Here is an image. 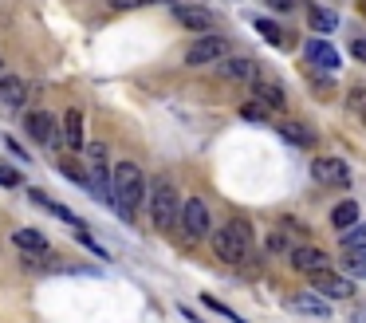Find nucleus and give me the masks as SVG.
I'll return each mask as SVG.
<instances>
[{
    "mask_svg": "<svg viewBox=\"0 0 366 323\" xmlns=\"http://www.w3.org/2000/svg\"><path fill=\"white\" fill-rule=\"evenodd\" d=\"M142 201H146V178H142V170H138V162H118L114 174H111V205H114V213H118L122 221H130Z\"/></svg>",
    "mask_w": 366,
    "mask_h": 323,
    "instance_id": "nucleus-1",
    "label": "nucleus"
},
{
    "mask_svg": "<svg viewBox=\"0 0 366 323\" xmlns=\"http://www.w3.org/2000/svg\"><path fill=\"white\" fill-rule=\"evenodd\" d=\"M213 253L224 264H244V260L252 257V225L244 217H233L228 225H221L213 233Z\"/></svg>",
    "mask_w": 366,
    "mask_h": 323,
    "instance_id": "nucleus-2",
    "label": "nucleus"
},
{
    "mask_svg": "<svg viewBox=\"0 0 366 323\" xmlns=\"http://www.w3.org/2000/svg\"><path fill=\"white\" fill-rule=\"evenodd\" d=\"M150 221L158 233H174V225L181 221V194L170 178H154L150 185Z\"/></svg>",
    "mask_w": 366,
    "mask_h": 323,
    "instance_id": "nucleus-3",
    "label": "nucleus"
},
{
    "mask_svg": "<svg viewBox=\"0 0 366 323\" xmlns=\"http://www.w3.org/2000/svg\"><path fill=\"white\" fill-rule=\"evenodd\" d=\"M224 55H228V40L217 36V32H205L185 48V64L189 67H209V64H221Z\"/></svg>",
    "mask_w": 366,
    "mask_h": 323,
    "instance_id": "nucleus-4",
    "label": "nucleus"
},
{
    "mask_svg": "<svg viewBox=\"0 0 366 323\" xmlns=\"http://www.w3.org/2000/svg\"><path fill=\"white\" fill-rule=\"evenodd\" d=\"M111 174H114V166L107 158V146L91 142L87 146V178H91V190H99L107 197V205H111Z\"/></svg>",
    "mask_w": 366,
    "mask_h": 323,
    "instance_id": "nucleus-5",
    "label": "nucleus"
},
{
    "mask_svg": "<svg viewBox=\"0 0 366 323\" xmlns=\"http://www.w3.org/2000/svg\"><path fill=\"white\" fill-rule=\"evenodd\" d=\"M181 229L189 241H201L205 233H213V217H209V205L201 197H185L181 201Z\"/></svg>",
    "mask_w": 366,
    "mask_h": 323,
    "instance_id": "nucleus-6",
    "label": "nucleus"
},
{
    "mask_svg": "<svg viewBox=\"0 0 366 323\" xmlns=\"http://www.w3.org/2000/svg\"><path fill=\"white\" fill-rule=\"evenodd\" d=\"M303 55H307V64L311 67L327 71V75H335V71L343 67V55H339V48H335L327 36H311V40L303 44Z\"/></svg>",
    "mask_w": 366,
    "mask_h": 323,
    "instance_id": "nucleus-7",
    "label": "nucleus"
},
{
    "mask_svg": "<svg viewBox=\"0 0 366 323\" xmlns=\"http://www.w3.org/2000/svg\"><path fill=\"white\" fill-rule=\"evenodd\" d=\"M287 260H291V268L296 272H331V257L323 253V248H315V244H291V253H287Z\"/></svg>",
    "mask_w": 366,
    "mask_h": 323,
    "instance_id": "nucleus-8",
    "label": "nucleus"
},
{
    "mask_svg": "<svg viewBox=\"0 0 366 323\" xmlns=\"http://www.w3.org/2000/svg\"><path fill=\"white\" fill-rule=\"evenodd\" d=\"M311 178L319 181V185H335V190H347L350 185V166L343 158H315L311 162Z\"/></svg>",
    "mask_w": 366,
    "mask_h": 323,
    "instance_id": "nucleus-9",
    "label": "nucleus"
},
{
    "mask_svg": "<svg viewBox=\"0 0 366 323\" xmlns=\"http://www.w3.org/2000/svg\"><path fill=\"white\" fill-rule=\"evenodd\" d=\"M12 244L24 253V264H28V268H32L36 260H48L51 257V244L44 241V233H40V229H16V233H12Z\"/></svg>",
    "mask_w": 366,
    "mask_h": 323,
    "instance_id": "nucleus-10",
    "label": "nucleus"
},
{
    "mask_svg": "<svg viewBox=\"0 0 366 323\" xmlns=\"http://www.w3.org/2000/svg\"><path fill=\"white\" fill-rule=\"evenodd\" d=\"M24 107H28V83L20 75H0V111L20 114Z\"/></svg>",
    "mask_w": 366,
    "mask_h": 323,
    "instance_id": "nucleus-11",
    "label": "nucleus"
},
{
    "mask_svg": "<svg viewBox=\"0 0 366 323\" xmlns=\"http://www.w3.org/2000/svg\"><path fill=\"white\" fill-rule=\"evenodd\" d=\"M24 130H28V138L36 146H55V138H60V122L48 111H32L24 118Z\"/></svg>",
    "mask_w": 366,
    "mask_h": 323,
    "instance_id": "nucleus-12",
    "label": "nucleus"
},
{
    "mask_svg": "<svg viewBox=\"0 0 366 323\" xmlns=\"http://www.w3.org/2000/svg\"><path fill=\"white\" fill-rule=\"evenodd\" d=\"M252 95H256V103H260V107H268V111H287V91L272 79V75H256V79H252Z\"/></svg>",
    "mask_w": 366,
    "mask_h": 323,
    "instance_id": "nucleus-13",
    "label": "nucleus"
},
{
    "mask_svg": "<svg viewBox=\"0 0 366 323\" xmlns=\"http://www.w3.org/2000/svg\"><path fill=\"white\" fill-rule=\"evenodd\" d=\"M315 292L323 300H350L354 296V284H350V276H339V272H315Z\"/></svg>",
    "mask_w": 366,
    "mask_h": 323,
    "instance_id": "nucleus-14",
    "label": "nucleus"
},
{
    "mask_svg": "<svg viewBox=\"0 0 366 323\" xmlns=\"http://www.w3.org/2000/svg\"><path fill=\"white\" fill-rule=\"evenodd\" d=\"M217 75H221V79H233V83H252L260 71H256V60L233 55V60H221V64H217Z\"/></svg>",
    "mask_w": 366,
    "mask_h": 323,
    "instance_id": "nucleus-15",
    "label": "nucleus"
},
{
    "mask_svg": "<svg viewBox=\"0 0 366 323\" xmlns=\"http://www.w3.org/2000/svg\"><path fill=\"white\" fill-rule=\"evenodd\" d=\"M174 16H177V24H185V28H193L201 36L213 28V12L201 8V4H174Z\"/></svg>",
    "mask_w": 366,
    "mask_h": 323,
    "instance_id": "nucleus-16",
    "label": "nucleus"
},
{
    "mask_svg": "<svg viewBox=\"0 0 366 323\" xmlns=\"http://www.w3.org/2000/svg\"><path fill=\"white\" fill-rule=\"evenodd\" d=\"M287 307H291V311H300V315H319V320H327V315H331V300H323L319 292H300Z\"/></svg>",
    "mask_w": 366,
    "mask_h": 323,
    "instance_id": "nucleus-17",
    "label": "nucleus"
},
{
    "mask_svg": "<svg viewBox=\"0 0 366 323\" xmlns=\"http://www.w3.org/2000/svg\"><path fill=\"white\" fill-rule=\"evenodd\" d=\"M64 142L67 150H87V134H83V111L79 107H71L64 114Z\"/></svg>",
    "mask_w": 366,
    "mask_h": 323,
    "instance_id": "nucleus-18",
    "label": "nucleus"
},
{
    "mask_svg": "<svg viewBox=\"0 0 366 323\" xmlns=\"http://www.w3.org/2000/svg\"><path fill=\"white\" fill-rule=\"evenodd\" d=\"M32 201H36V205H40V209H48L51 217H60V221H67V225L83 229V221H79V217H75V213L67 209V205H60V201H51V197L44 194V190H32Z\"/></svg>",
    "mask_w": 366,
    "mask_h": 323,
    "instance_id": "nucleus-19",
    "label": "nucleus"
},
{
    "mask_svg": "<svg viewBox=\"0 0 366 323\" xmlns=\"http://www.w3.org/2000/svg\"><path fill=\"white\" fill-rule=\"evenodd\" d=\"M358 217H363V209H358V201H339V205L331 209V225L347 233V229H354V225H358Z\"/></svg>",
    "mask_w": 366,
    "mask_h": 323,
    "instance_id": "nucleus-20",
    "label": "nucleus"
},
{
    "mask_svg": "<svg viewBox=\"0 0 366 323\" xmlns=\"http://www.w3.org/2000/svg\"><path fill=\"white\" fill-rule=\"evenodd\" d=\"M276 130H280L291 146H315V130L303 127V122H287L284 118V122H276Z\"/></svg>",
    "mask_w": 366,
    "mask_h": 323,
    "instance_id": "nucleus-21",
    "label": "nucleus"
},
{
    "mask_svg": "<svg viewBox=\"0 0 366 323\" xmlns=\"http://www.w3.org/2000/svg\"><path fill=\"white\" fill-rule=\"evenodd\" d=\"M307 24L315 28V36H331L335 28H339V16H335L331 8H311V12H307Z\"/></svg>",
    "mask_w": 366,
    "mask_h": 323,
    "instance_id": "nucleus-22",
    "label": "nucleus"
},
{
    "mask_svg": "<svg viewBox=\"0 0 366 323\" xmlns=\"http://www.w3.org/2000/svg\"><path fill=\"white\" fill-rule=\"evenodd\" d=\"M347 111H350V118L366 122V83H354L347 91Z\"/></svg>",
    "mask_w": 366,
    "mask_h": 323,
    "instance_id": "nucleus-23",
    "label": "nucleus"
},
{
    "mask_svg": "<svg viewBox=\"0 0 366 323\" xmlns=\"http://www.w3.org/2000/svg\"><path fill=\"white\" fill-rule=\"evenodd\" d=\"M256 32L264 36L268 44H276V48H287V36H284V28L276 24V20H268V16H260L256 20Z\"/></svg>",
    "mask_w": 366,
    "mask_h": 323,
    "instance_id": "nucleus-24",
    "label": "nucleus"
},
{
    "mask_svg": "<svg viewBox=\"0 0 366 323\" xmlns=\"http://www.w3.org/2000/svg\"><path fill=\"white\" fill-rule=\"evenodd\" d=\"M343 264H347L350 276H363L366 280V248H347V260H343Z\"/></svg>",
    "mask_w": 366,
    "mask_h": 323,
    "instance_id": "nucleus-25",
    "label": "nucleus"
},
{
    "mask_svg": "<svg viewBox=\"0 0 366 323\" xmlns=\"http://www.w3.org/2000/svg\"><path fill=\"white\" fill-rule=\"evenodd\" d=\"M343 244H347V248H366V225L347 229V233H343Z\"/></svg>",
    "mask_w": 366,
    "mask_h": 323,
    "instance_id": "nucleus-26",
    "label": "nucleus"
},
{
    "mask_svg": "<svg viewBox=\"0 0 366 323\" xmlns=\"http://www.w3.org/2000/svg\"><path fill=\"white\" fill-rule=\"evenodd\" d=\"M146 4H174V0H111L114 12H130V8H146Z\"/></svg>",
    "mask_w": 366,
    "mask_h": 323,
    "instance_id": "nucleus-27",
    "label": "nucleus"
},
{
    "mask_svg": "<svg viewBox=\"0 0 366 323\" xmlns=\"http://www.w3.org/2000/svg\"><path fill=\"white\" fill-rule=\"evenodd\" d=\"M240 114H244L248 122H268V107H260V103H244Z\"/></svg>",
    "mask_w": 366,
    "mask_h": 323,
    "instance_id": "nucleus-28",
    "label": "nucleus"
},
{
    "mask_svg": "<svg viewBox=\"0 0 366 323\" xmlns=\"http://www.w3.org/2000/svg\"><path fill=\"white\" fill-rule=\"evenodd\" d=\"M0 185H4V190H16L20 185V174L12 166H4V162H0Z\"/></svg>",
    "mask_w": 366,
    "mask_h": 323,
    "instance_id": "nucleus-29",
    "label": "nucleus"
},
{
    "mask_svg": "<svg viewBox=\"0 0 366 323\" xmlns=\"http://www.w3.org/2000/svg\"><path fill=\"white\" fill-rule=\"evenodd\" d=\"M264 4H268L272 12H296L300 8V0H264Z\"/></svg>",
    "mask_w": 366,
    "mask_h": 323,
    "instance_id": "nucleus-30",
    "label": "nucleus"
},
{
    "mask_svg": "<svg viewBox=\"0 0 366 323\" xmlns=\"http://www.w3.org/2000/svg\"><path fill=\"white\" fill-rule=\"evenodd\" d=\"M268 248H272V253H284V248H287V233H272ZM287 253H291V248H287Z\"/></svg>",
    "mask_w": 366,
    "mask_h": 323,
    "instance_id": "nucleus-31",
    "label": "nucleus"
},
{
    "mask_svg": "<svg viewBox=\"0 0 366 323\" xmlns=\"http://www.w3.org/2000/svg\"><path fill=\"white\" fill-rule=\"evenodd\" d=\"M350 55H354L358 64H366V40H354V44H350Z\"/></svg>",
    "mask_w": 366,
    "mask_h": 323,
    "instance_id": "nucleus-32",
    "label": "nucleus"
}]
</instances>
